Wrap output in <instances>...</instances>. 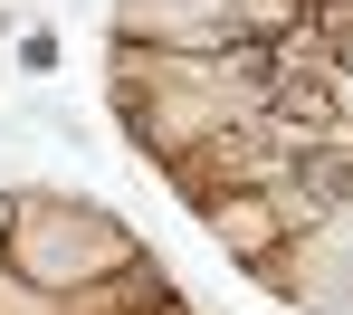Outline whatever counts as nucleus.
<instances>
[{
	"label": "nucleus",
	"instance_id": "2",
	"mask_svg": "<svg viewBox=\"0 0 353 315\" xmlns=\"http://www.w3.org/2000/svg\"><path fill=\"white\" fill-rule=\"evenodd\" d=\"M248 287H268L277 306H305V315H353V201L325 210L315 230H296L277 258H258Z\"/></svg>",
	"mask_w": 353,
	"mask_h": 315
},
{
	"label": "nucleus",
	"instance_id": "4",
	"mask_svg": "<svg viewBox=\"0 0 353 315\" xmlns=\"http://www.w3.org/2000/svg\"><path fill=\"white\" fill-rule=\"evenodd\" d=\"M163 296H181V287L163 277V258L143 249L134 267H115V277H96V287H77V296H67V315H143V306H163Z\"/></svg>",
	"mask_w": 353,
	"mask_h": 315
},
{
	"label": "nucleus",
	"instance_id": "3",
	"mask_svg": "<svg viewBox=\"0 0 353 315\" xmlns=\"http://www.w3.org/2000/svg\"><path fill=\"white\" fill-rule=\"evenodd\" d=\"M201 230H210V239H220V258H239V267H258V258L287 249V230H277L268 191H220V201H201Z\"/></svg>",
	"mask_w": 353,
	"mask_h": 315
},
{
	"label": "nucleus",
	"instance_id": "5",
	"mask_svg": "<svg viewBox=\"0 0 353 315\" xmlns=\"http://www.w3.org/2000/svg\"><path fill=\"white\" fill-rule=\"evenodd\" d=\"M0 315H67V296H48V287H29L10 258H0Z\"/></svg>",
	"mask_w": 353,
	"mask_h": 315
},
{
	"label": "nucleus",
	"instance_id": "1",
	"mask_svg": "<svg viewBox=\"0 0 353 315\" xmlns=\"http://www.w3.org/2000/svg\"><path fill=\"white\" fill-rule=\"evenodd\" d=\"M0 258H10L29 287L77 296V287H96V277L134 267V258H143V239H134V220H124V210L86 201V191L19 182V191H0Z\"/></svg>",
	"mask_w": 353,
	"mask_h": 315
}]
</instances>
